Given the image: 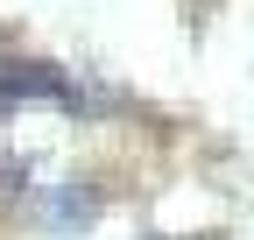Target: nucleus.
<instances>
[{"label":"nucleus","instance_id":"nucleus-1","mask_svg":"<svg viewBox=\"0 0 254 240\" xmlns=\"http://www.w3.org/2000/svg\"><path fill=\"white\" fill-rule=\"evenodd\" d=\"M92 212H99L92 191H50V226H85Z\"/></svg>","mask_w":254,"mask_h":240}]
</instances>
